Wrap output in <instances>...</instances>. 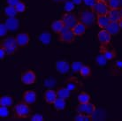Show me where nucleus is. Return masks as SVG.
Listing matches in <instances>:
<instances>
[{"instance_id": "nucleus-15", "label": "nucleus", "mask_w": 122, "mask_h": 121, "mask_svg": "<svg viewBox=\"0 0 122 121\" xmlns=\"http://www.w3.org/2000/svg\"><path fill=\"white\" fill-rule=\"evenodd\" d=\"M58 93H57V90H54V89H51V88H48L46 89L44 94H43V99L46 102V103L48 104H53L55 103V101L57 100L58 98Z\"/></svg>"}, {"instance_id": "nucleus-2", "label": "nucleus", "mask_w": 122, "mask_h": 121, "mask_svg": "<svg viewBox=\"0 0 122 121\" xmlns=\"http://www.w3.org/2000/svg\"><path fill=\"white\" fill-rule=\"evenodd\" d=\"M0 48H3L5 50L7 56H12L18 51L19 46L14 36H7L1 40Z\"/></svg>"}, {"instance_id": "nucleus-37", "label": "nucleus", "mask_w": 122, "mask_h": 121, "mask_svg": "<svg viewBox=\"0 0 122 121\" xmlns=\"http://www.w3.org/2000/svg\"><path fill=\"white\" fill-rule=\"evenodd\" d=\"M31 121H44V117L40 113H36L30 117Z\"/></svg>"}, {"instance_id": "nucleus-22", "label": "nucleus", "mask_w": 122, "mask_h": 121, "mask_svg": "<svg viewBox=\"0 0 122 121\" xmlns=\"http://www.w3.org/2000/svg\"><path fill=\"white\" fill-rule=\"evenodd\" d=\"M51 27L52 31L56 34V35H58L61 31L63 30V28L65 27V24L62 20H56L51 23Z\"/></svg>"}, {"instance_id": "nucleus-38", "label": "nucleus", "mask_w": 122, "mask_h": 121, "mask_svg": "<svg viewBox=\"0 0 122 121\" xmlns=\"http://www.w3.org/2000/svg\"><path fill=\"white\" fill-rule=\"evenodd\" d=\"M7 31H8V28L6 27L5 23H1L0 24V35L1 36H5Z\"/></svg>"}, {"instance_id": "nucleus-42", "label": "nucleus", "mask_w": 122, "mask_h": 121, "mask_svg": "<svg viewBox=\"0 0 122 121\" xmlns=\"http://www.w3.org/2000/svg\"><path fill=\"white\" fill-rule=\"evenodd\" d=\"M73 1V3L75 5H80L83 2V0H72Z\"/></svg>"}, {"instance_id": "nucleus-13", "label": "nucleus", "mask_w": 122, "mask_h": 121, "mask_svg": "<svg viewBox=\"0 0 122 121\" xmlns=\"http://www.w3.org/2000/svg\"><path fill=\"white\" fill-rule=\"evenodd\" d=\"M22 100L26 102L27 103H28L29 105L36 103L37 100V94L36 90H34V89L25 90L22 94Z\"/></svg>"}, {"instance_id": "nucleus-36", "label": "nucleus", "mask_w": 122, "mask_h": 121, "mask_svg": "<svg viewBox=\"0 0 122 121\" xmlns=\"http://www.w3.org/2000/svg\"><path fill=\"white\" fill-rule=\"evenodd\" d=\"M39 40L41 42H43V44H48L51 41V35L49 33L41 34L39 37Z\"/></svg>"}, {"instance_id": "nucleus-41", "label": "nucleus", "mask_w": 122, "mask_h": 121, "mask_svg": "<svg viewBox=\"0 0 122 121\" xmlns=\"http://www.w3.org/2000/svg\"><path fill=\"white\" fill-rule=\"evenodd\" d=\"M5 56H7L5 50L3 48H0V60H4Z\"/></svg>"}, {"instance_id": "nucleus-43", "label": "nucleus", "mask_w": 122, "mask_h": 121, "mask_svg": "<svg viewBox=\"0 0 122 121\" xmlns=\"http://www.w3.org/2000/svg\"><path fill=\"white\" fill-rule=\"evenodd\" d=\"M53 2H55V3H58V4H62V3H66L67 0H52Z\"/></svg>"}, {"instance_id": "nucleus-33", "label": "nucleus", "mask_w": 122, "mask_h": 121, "mask_svg": "<svg viewBox=\"0 0 122 121\" xmlns=\"http://www.w3.org/2000/svg\"><path fill=\"white\" fill-rule=\"evenodd\" d=\"M75 5L73 3L72 0H67L66 2L65 3L64 5V11L65 12H73V9H74Z\"/></svg>"}, {"instance_id": "nucleus-40", "label": "nucleus", "mask_w": 122, "mask_h": 121, "mask_svg": "<svg viewBox=\"0 0 122 121\" xmlns=\"http://www.w3.org/2000/svg\"><path fill=\"white\" fill-rule=\"evenodd\" d=\"M20 0H6V3L8 5H12V6H16V5L20 2Z\"/></svg>"}, {"instance_id": "nucleus-30", "label": "nucleus", "mask_w": 122, "mask_h": 121, "mask_svg": "<svg viewBox=\"0 0 122 121\" xmlns=\"http://www.w3.org/2000/svg\"><path fill=\"white\" fill-rule=\"evenodd\" d=\"M108 6L110 9H120L122 7L121 0H109Z\"/></svg>"}, {"instance_id": "nucleus-9", "label": "nucleus", "mask_w": 122, "mask_h": 121, "mask_svg": "<svg viewBox=\"0 0 122 121\" xmlns=\"http://www.w3.org/2000/svg\"><path fill=\"white\" fill-rule=\"evenodd\" d=\"M61 20H63L65 27L68 28H73L78 23V17L73 12H64L61 16Z\"/></svg>"}, {"instance_id": "nucleus-39", "label": "nucleus", "mask_w": 122, "mask_h": 121, "mask_svg": "<svg viewBox=\"0 0 122 121\" xmlns=\"http://www.w3.org/2000/svg\"><path fill=\"white\" fill-rule=\"evenodd\" d=\"M98 0H83V3L85 4V5H87L88 7H92L97 2Z\"/></svg>"}, {"instance_id": "nucleus-24", "label": "nucleus", "mask_w": 122, "mask_h": 121, "mask_svg": "<svg viewBox=\"0 0 122 121\" xmlns=\"http://www.w3.org/2000/svg\"><path fill=\"white\" fill-rule=\"evenodd\" d=\"M66 99L60 98V97H58L57 100L55 101V103H53V108L57 111H63L66 109Z\"/></svg>"}, {"instance_id": "nucleus-1", "label": "nucleus", "mask_w": 122, "mask_h": 121, "mask_svg": "<svg viewBox=\"0 0 122 121\" xmlns=\"http://www.w3.org/2000/svg\"><path fill=\"white\" fill-rule=\"evenodd\" d=\"M32 110L30 105L24 101H20L13 106V117L17 119H26L31 117Z\"/></svg>"}, {"instance_id": "nucleus-26", "label": "nucleus", "mask_w": 122, "mask_h": 121, "mask_svg": "<svg viewBox=\"0 0 122 121\" xmlns=\"http://www.w3.org/2000/svg\"><path fill=\"white\" fill-rule=\"evenodd\" d=\"M90 100H91V96H90V95H89L88 92H86V91H81V92L78 95V96H77V101H78L79 103H89Z\"/></svg>"}, {"instance_id": "nucleus-20", "label": "nucleus", "mask_w": 122, "mask_h": 121, "mask_svg": "<svg viewBox=\"0 0 122 121\" xmlns=\"http://www.w3.org/2000/svg\"><path fill=\"white\" fill-rule=\"evenodd\" d=\"M72 29H73V33H74V35H75L76 36H82V35H85L86 31L88 29V27H86L84 24H82L81 22L78 21V23H77Z\"/></svg>"}, {"instance_id": "nucleus-4", "label": "nucleus", "mask_w": 122, "mask_h": 121, "mask_svg": "<svg viewBox=\"0 0 122 121\" xmlns=\"http://www.w3.org/2000/svg\"><path fill=\"white\" fill-rule=\"evenodd\" d=\"M76 38V35H74L73 31L72 28H68V27H65L63 30L58 35V41L62 42V43H66V44H72L74 42Z\"/></svg>"}, {"instance_id": "nucleus-18", "label": "nucleus", "mask_w": 122, "mask_h": 121, "mask_svg": "<svg viewBox=\"0 0 122 121\" xmlns=\"http://www.w3.org/2000/svg\"><path fill=\"white\" fill-rule=\"evenodd\" d=\"M5 23L9 31H15L20 27V21L16 18H7Z\"/></svg>"}, {"instance_id": "nucleus-5", "label": "nucleus", "mask_w": 122, "mask_h": 121, "mask_svg": "<svg viewBox=\"0 0 122 121\" xmlns=\"http://www.w3.org/2000/svg\"><path fill=\"white\" fill-rule=\"evenodd\" d=\"M65 87L73 93H76L84 87L83 82L76 76H70L65 81Z\"/></svg>"}, {"instance_id": "nucleus-21", "label": "nucleus", "mask_w": 122, "mask_h": 121, "mask_svg": "<svg viewBox=\"0 0 122 121\" xmlns=\"http://www.w3.org/2000/svg\"><path fill=\"white\" fill-rule=\"evenodd\" d=\"M106 30L111 34L112 36H117L121 30V28L118 22H111L109 26L106 27Z\"/></svg>"}, {"instance_id": "nucleus-16", "label": "nucleus", "mask_w": 122, "mask_h": 121, "mask_svg": "<svg viewBox=\"0 0 122 121\" xmlns=\"http://www.w3.org/2000/svg\"><path fill=\"white\" fill-rule=\"evenodd\" d=\"M109 74L112 76L122 75V60H116L111 66Z\"/></svg>"}, {"instance_id": "nucleus-35", "label": "nucleus", "mask_w": 122, "mask_h": 121, "mask_svg": "<svg viewBox=\"0 0 122 121\" xmlns=\"http://www.w3.org/2000/svg\"><path fill=\"white\" fill-rule=\"evenodd\" d=\"M14 7L16 8L18 13H23V12H25L26 9H27V5H26L25 2H23V1H21V0H20V1L16 5V6H14Z\"/></svg>"}, {"instance_id": "nucleus-7", "label": "nucleus", "mask_w": 122, "mask_h": 121, "mask_svg": "<svg viewBox=\"0 0 122 121\" xmlns=\"http://www.w3.org/2000/svg\"><path fill=\"white\" fill-rule=\"evenodd\" d=\"M36 74L32 69H27L20 74V81L27 86L35 84L36 82Z\"/></svg>"}, {"instance_id": "nucleus-25", "label": "nucleus", "mask_w": 122, "mask_h": 121, "mask_svg": "<svg viewBox=\"0 0 122 121\" xmlns=\"http://www.w3.org/2000/svg\"><path fill=\"white\" fill-rule=\"evenodd\" d=\"M80 75L84 79H89L92 76V69L89 65H83L80 71Z\"/></svg>"}, {"instance_id": "nucleus-29", "label": "nucleus", "mask_w": 122, "mask_h": 121, "mask_svg": "<svg viewBox=\"0 0 122 121\" xmlns=\"http://www.w3.org/2000/svg\"><path fill=\"white\" fill-rule=\"evenodd\" d=\"M84 63L83 62H80V61H74L71 64V70L73 73H80V71L83 66Z\"/></svg>"}, {"instance_id": "nucleus-34", "label": "nucleus", "mask_w": 122, "mask_h": 121, "mask_svg": "<svg viewBox=\"0 0 122 121\" xmlns=\"http://www.w3.org/2000/svg\"><path fill=\"white\" fill-rule=\"evenodd\" d=\"M10 115L9 107L6 106H0V118H5Z\"/></svg>"}, {"instance_id": "nucleus-14", "label": "nucleus", "mask_w": 122, "mask_h": 121, "mask_svg": "<svg viewBox=\"0 0 122 121\" xmlns=\"http://www.w3.org/2000/svg\"><path fill=\"white\" fill-rule=\"evenodd\" d=\"M99 53L102 54L108 61H112L117 58V51L115 49H108V47H99Z\"/></svg>"}, {"instance_id": "nucleus-47", "label": "nucleus", "mask_w": 122, "mask_h": 121, "mask_svg": "<svg viewBox=\"0 0 122 121\" xmlns=\"http://www.w3.org/2000/svg\"><path fill=\"white\" fill-rule=\"evenodd\" d=\"M121 4H122V0H121Z\"/></svg>"}, {"instance_id": "nucleus-10", "label": "nucleus", "mask_w": 122, "mask_h": 121, "mask_svg": "<svg viewBox=\"0 0 122 121\" xmlns=\"http://www.w3.org/2000/svg\"><path fill=\"white\" fill-rule=\"evenodd\" d=\"M97 40L101 46L108 47L112 41V35L106 29H101L97 33Z\"/></svg>"}, {"instance_id": "nucleus-17", "label": "nucleus", "mask_w": 122, "mask_h": 121, "mask_svg": "<svg viewBox=\"0 0 122 121\" xmlns=\"http://www.w3.org/2000/svg\"><path fill=\"white\" fill-rule=\"evenodd\" d=\"M96 22L97 26L102 29H106V27L111 23V20H109L107 15H97Z\"/></svg>"}, {"instance_id": "nucleus-6", "label": "nucleus", "mask_w": 122, "mask_h": 121, "mask_svg": "<svg viewBox=\"0 0 122 121\" xmlns=\"http://www.w3.org/2000/svg\"><path fill=\"white\" fill-rule=\"evenodd\" d=\"M96 110H97L96 105L89 102L87 103H79L75 108V111L77 113H81L84 115L93 116L96 112Z\"/></svg>"}, {"instance_id": "nucleus-44", "label": "nucleus", "mask_w": 122, "mask_h": 121, "mask_svg": "<svg viewBox=\"0 0 122 121\" xmlns=\"http://www.w3.org/2000/svg\"><path fill=\"white\" fill-rule=\"evenodd\" d=\"M118 23H119V27H120V28H121V29H122V18L120 19V20H119V22H118Z\"/></svg>"}, {"instance_id": "nucleus-11", "label": "nucleus", "mask_w": 122, "mask_h": 121, "mask_svg": "<svg viewBox=\"0 0 122 121\" xmlns=\"http://www.w3.org/2000/svg\"><path fill=\"white\" fill-rule=\"evenodd\" d=\"M16 41L19 48H26L30 42V35L28 32H21L16 35Z\"/></svg>"}, {"instance_id": "nucleus-12", "label": "nucleus", "mask_w": 122, "mask_h": 121, "mask_svg": "<svg viewBox=\"0 0 122 121\" xmlns=\"http://www.w3.org/2000/svg\"><path fill=\"white\" fill-rule=\"evenodd\" d=\"M55 69L60 74H66L71 69V64L65 59H60L55 62Z\"/></svg>"}, {"instance_id": "nucleus-46", "label": "nucleus", "mask_w": 122, "mask_h": 121, "mask_svg": "<svg viewBox=\"0 0 122 121\" xmlns=\"http://www.w3.org/2000/svg\"><path fill=\"white\" fill-rule=\"evenodd\" d=\"M120 14H121V17H122V7L120 8Z\"/></svg>"}, {"instance_id": "nucleus-19", "label": "nucleus", "mask_w": 122, "mask_h": 121, "mask_svg": "<svg viewBox=\"0 0 122 121\" xmlns=\"http://www.w3.org/2000/svg\"><path fill=\"white\" fill-rule=\"evenodd\" d=\"M107 16L111 22H119V20L122 18L120 14V9H110L107 13Z\"/></svg>"}, {"instance_id": "nucleus-23", "label": "nucleus", "mask_w": 122, "mask_h": 121, "mask_svg": "<svg viewBox=\"0 0 122 121\" xmlns=\"http://www.w3.org/2000/svg\"><path fill=\"white\" fill-rule=\"evenodd\" d=\"M14 100L13 97L10 95H5L0 97V106H6V107H12L13 105Z\"/></svg>"}, {"instance_id": "nucleus-3", "label": "nucleus", "mask_w": 122, "mask_h": 121, "mask_svg": "<svg viewBox=\"0 0 122 121\" xmlns=\"http://www.w3.org/2000/svg\"><path fill=\"white\" fill-rule=\"evenodd\" d=\"M77 17H78V20L85 25L88 28L92 27L96 21L95 13L92 12L90 8L89 9V8H84V9L81 10Z\"/></svg>"}, {"instance_id": "nucleus-31", "label": "nucleus", "mask_w": 122, "mask_h": 121, "mask_svg": "<svg viewBox=\"0 0 122 121\" xmlns=\"http://www.w3.org/2000/svg\"><path fill=\"white\" fill-rule=\"evenodd\" d=\"M92 117H93V116H88V115L81 114V113H77L76 115L73 117V120L74 121H91Z\"/></svg>"}, {"instance_id": "nucleus-32", "label": "nucleus", "mask_w": 122, "mask_h": 121, "mask_svg": "<svg viewBox=\"0 0 122 121\" xmlns=\"http://www.w3.org/2000/svg\"><path fill=\"white\" fill-rule=\"evenodd\" d=\"M107 59L105 58H104V56L102 54H99L96 58V64H97V66H99V67H101V68H103V67L106 65V63H107Z\"/></svg>"}, {"instance_id": "nucleus-28", "label": "nucleus", "mask_w": 122, "mask_h": 121, "mask_svg": "<svg viewBox=\"0 0 122 121\" xmlns=\"http://www.w3.org/2000/svg\"><path fill=\"white\" fill-rule=\"evenodd\" d=\"M4 12H5V15L6 16V18H15L17 13H18L15 7L12 5L6 6L4 10Z\"/></svg>"}, {"instance_id": "nucleus-8", "label": "nucleus", "mask_w": 122, "mask_h": 121, "mask_svg": "<svg viewBox=\"0 0 122 121\" xmlns=\"http://www.w3.org/2000/svg\"><path fill=\"white\" fill-rule=\"evenodd\" d=\"M90 9L96 15H107L110 8L108 6V3L98 0L94 5L90 7Z\"/></svg>"}, {"instance_id": "nucleus-45", "label": "nucleus", "mask_w": 122, "mask_h": 121, "mask_svg": "<svg viewBox=\"0 0 122 121\" xmlns=\"http://www.w3.org/2000/svg\"><path fill=\"white\" fill-rule=\"evenodd\" d=\"M101 1H104V2H106V3H108V1H109V0H101Z\"/></svg>"}, {"instance_id": "nucleus-27", "label": "nucleus", "mask_w": 122, "mask_h": 121, "mask_svg": "<svg viewBox=\"0 0 122 121\" xmlns=\"http://www.w3.org/2000/svg\"><path fill=\"white\" fill-rule=\"evenodd\" d=\"M57 93H58V96L60 97V98H63V99H68L71 96V92L70 90H68L66 87H59V88L57 89Z\"/></svg>"}]
</instances>
